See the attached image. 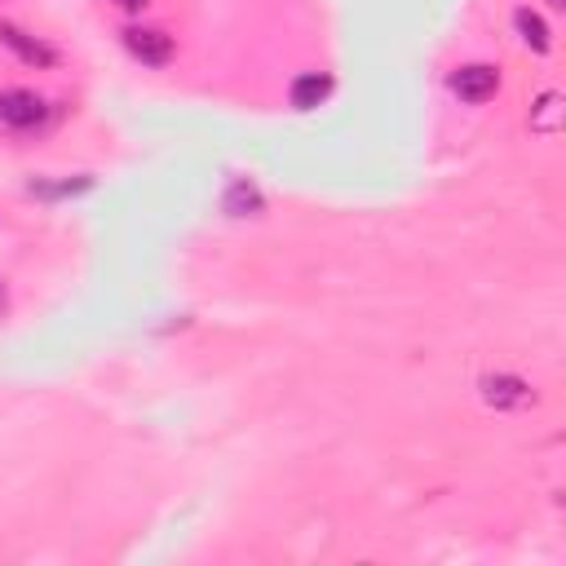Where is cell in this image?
Instances as JSON below:
<instances>
[{"instance_id":"277c9868","label":"cell","mask_w":566,"mask_h":566,"mask_svg":"<svg viewBox=\"0 0 566 566\" xmlns=\"http://www.w3.org/2000/svg\"><path fill=\"white\" fill-rule=\"evenodd\" d=\"M119 35H124V49H128L137 62H146V66H168L172 53H177L172 35L159 31V27H124Z\"/></svg>"},{"instance_id":"30bf717a","label":"cell","mask_w":566,"mask_h":566,"mask_svg":"<svg viewBox=\"0 0 566 566\" xmlns=\"http://www.w3.org/2000/svg\"><path fill=\"white\" fill-rule=\"evenodd\" d=\"M562 128V93H539V102L531 106V133H544V137H553Z\"/></svg>"},{"instance_id":"6da1fadb","label":"cell","mask_w":566,"mask_h":566,"mask_svg":"<svg viewBox=\"0 0 566 566\" xmlns=\"http://www.w3.org/2000/svg\"><path fill=\"white\" fill-rule=\"evenodd\" d=\"M49 102L31 88H0V124L13 128V133H31V128H44L49 124Z\"/></svg>"},{"instance_id":"7c38bea8","label":"cell","mask_w":566,"mask_h":566,"mask_svg":"<svg viewBox=\"0 0 566 566\" xmlns=\"http://www.w3.org/2000/svg\"><path fill=\"white\" fill-rule=\"evenodd\" d=\"M4 305H9V296H4V279H0V314H4Z\"/></svg>"},{"instance_id":"52a82bcc","label":"cell","mask_w":566,"mask_h":566,"mask_svg":"<svg viewBox=\"0 0 566 566\" xmlns=\"http://www.w3.org/2000/svg\"><path fill=\"white\" fill-rule=\"evenodd\" d=\"M93 190V177L88 172H75V177H35L27 181V195L40 199V203H62V199H75V195H88Z\"/></svg>"},{"instance_id":"8992f818","label":"cell","mask_w":566,"mask_h":566,"mask_svg":"<svg viewBox=\"0 0 566 566\" xmlns=\"http://www.w3.org/2000/svg\"><path fill=\"white\" fill-rule=\"evenodd\" d=\"M221 212H226V217H261V212H265L261 186L248 181V177H230L226 190H221Z\"/></svg>"},{"instance_id":"5b68a950","label":"cell","mask_w":566,"mask_h":566,"mask_svg":"<svg viewBox=\"0 0 566 566\" xmlns=\"http://www.w3.org/2000/svg\"><path fill=\"white\" fill-rule=\"evenodd\" d=\"M0 44H4V49H9L18 62H27V66H35V71L57 66V49H53V44H44L40 35L22 31L18 22H0Z\"/></svg>"},{"instance_id":"3957f363","label":"cell","mask_w":566,"mask_h":566,"mask_svg":"<svg viewBox=\"0 0 566 566\" xmlns=\"http://www.w3.org/2000/svg\"><path fill=\"white\" fill-rule=\"evenodd\" d=\"M451 93L460 97V102H469V106H482V102H491L495 93H500V71L495 66H486V62H469V66H460V71H451Z\"/></svg>"},{"instance_id":"8fae6325","label":"cell","mask_w":566,"mask_h":566,"mask_svg":"<svg viewBox=\"0 0 566 566\" xmlns=\"http://www.w3.org/2000/svg\"><path fill=\"white\" fill-rule=\"evenodd\" d=\"M111 4H119V9H128V13H142L150 0H111Z\"/></svg>"},{"instance_id":"9c48e42d","label":"cell","mask_w":566,"mask_h":566,"mask_svg":"<svg viewBox=\"0 0 566 566\" xmlns=\"http://www.w3.org/2000/svg\"><path fill=\"white\" fill-rule=\"evenodd\" d=\"M513 31H517V40L526 44V49H535V53H548L553 49V40H548V27H544V18L535 13V9H513Z\"/></svg>"},{"instance_id":"4fadbf2b","label":"cell","mask_w":566,"mask_h":566,"mask_svg":"<svg viewBox=\"0 0 566 566\" xmlns=\"http://www.w3.org/2000/svg\"><path fill=\"white\" fill-rule=\"evenodd\" d=\"M548 4H553V9H562V4H566V0H548Z\"/></svg>"},{"instance_id":"7a4b0ae2","label":"cell","mask_w":566,"mask_h":566,"mask_svg":"<svg viewBox=\"0 0 566 566\" xmlns=\"http://www.w3.org/2000/svg\"><path fill=\"white\" fill-rule=\"evenodd\" d=\"M478 394H482V402L495 407V411H522V407L535 402L531 380L517 376V371H486V376L478 380Z\"/></svg>"},{"instance_id":"ba28073f","label":"cell","mask_w":566,"mask_h":566,"mask_svg":"<svg viewBox=\"0 0 566 566\" xmlns=\"http://www.w3.org/2000/svg\"><path fill=\"white\" fill-rule=\"evenodd\" d=\"M327 93H332V75H323V71H305V75L292 80L287 102H292V111H314L318 102H327Z\"/></svg>"}]
</instances>
